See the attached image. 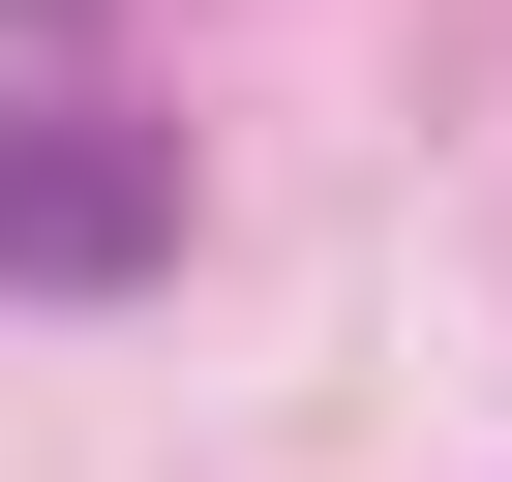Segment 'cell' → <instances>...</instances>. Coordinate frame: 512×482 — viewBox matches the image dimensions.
Returning <instances> with one entry per match:
<instances>
[{
  "label": "cell",
  "mask_w": 512,
  "mask_h": 482,
  "mask_svg": "<svg viewBox=\"0 0 512 482\" xmlns=\"http://www.w3.org/2000/svg\"><path fill=\"white\" fill-rule=\"evenodd\" d=\"M0 272H31V302H151L181 272V121L91 91V61H31V91H0Z\"/></svg>",
  "instance_id": "6da1fadb"
},
{
  "label": "cell",
  "mask_w": 512,
  "mask_h": 482,
  "mask_svg": "<svg viewBox=\"0 0 512 482\" xmlns=\"http://www.w3.org/2000/svg\"><path fill=\"white\" fill-rule=\"evenodd\" d=\"M0 31H91V0H0Z\"/></svg>",
  "instance_id": "7a4b0ae2"
}]
</instances>
